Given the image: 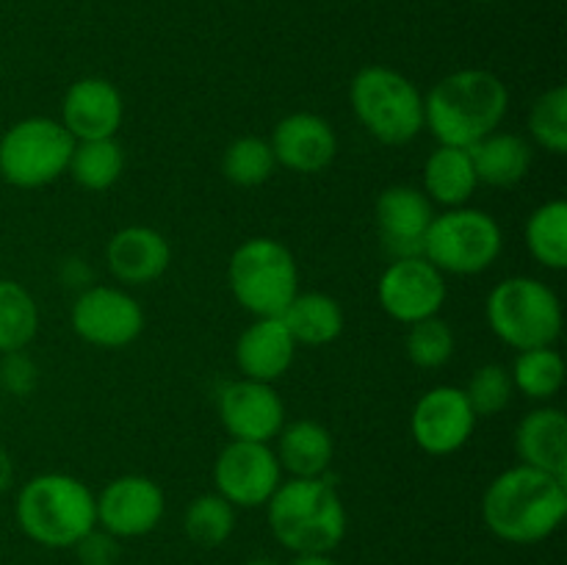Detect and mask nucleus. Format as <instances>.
Masks as SVG:
<instances>
[{
	"label": "nucleus",
	"mask_w": 567,
	"mask_h": 565,
	"mask_svg": "<svg viewBox=\"0 0 567 565\" xmlns=\"http://www.w3.org/2000/svg\"><path fill=\"white\" fill-rule=\"evenodd\" d=\"M529 133L546 153H567V89L554 86L532 103Z\"/></svg>",
	"instance_id": "obj_33"
},
{
	"label": "nucleus",
	"mask_w": 567,
	"mask_h": 565,
	"mask_svg": "<svg viewBox=\"0 0 567 565\" xmlns=\"http://www.w3.org/2000/svg\"><path fill=\"white\" fill-rule=\"evenodd\" d=\"M504 249V233L487 210L446 208L435 214L424 238V255L443 275H480L498 260Z\"/></svg>",
	"instance_id": "obj_8"
},
{
	"label": "nucleus",
	"mask_w": 567,
	"mask_h": 565,
	"mask_svg": "<svg viewBox=\"0 0 567 565\" xmlns=\"http://www.w3.org/2000/svg\"><path fill=\"white\" fill-rule=\"evenodd\" d=\"M349 103L360 125L382 144H408L424 131V94L391 66H363L349 83Z\"/></svg>",
	"instance_id": "obj_5"
},
{
	"label": "nucleus",
	"mask_w": 567,
	"mask_h": 565,
	"mask_svg": "<svg viewBox=\"0 0 567 565\" xmlns=\"http://www.w3.org/2000/svg\"><path fill=\"white\" fill-rule=\"evenodd\" d=\"M17 524L33 543L48 548H72L97 526L94 493L72 474H39L17 493Z\"/></svg>",
	"instance_id": "obj_4"
},
{
	"label": "nucleus",
	"mask_w": 567,
	"mask_h": 565,
	"mask_svg": "<svg viewBox=\"0 0 567 565\" xmlns=\"http://www.w3.org/2000/svg\"><path fill=\"white\" fill-rule=\"evenodd\" d=\"M120 537L109 535L105 530L94 526L92 532L81 537L75 543V554L81 559V565H116L120 563Z\"/></svg>",
	"instance_id": "obj_36"
},
{
	"label": "nucleus",
	"mask_w": 567,
	"mask_h": 565,
	"mask_svg": "<svg viewBox=\"0 0 567 565\" xmlns=\"http://www.w3.org/2000/svg\"><path fill=\"white\" fill-rule=\"evenodd\" d=\"M377 299L391 319L415 325L441 314L446 302V280L424 255L393 258L377 282Z\"/></svg>",
	"instance_id": "obj_12"
},
{
	"label": "nucleus",
	"mask_w": 567,
	"mask_h": 565,
	"mask_svg": "<svg viewBox=\"0 0 567 565\" xmlns=\"http://www.w3.org/2000/svg\"><path fill=\"white\" fill-rule=\"evenodd\" d=\"M474 3H493V0H474Z\"/></svg>",
	"instance_id": "obj_40"
},
{
	"label": "nucleus",
	"mask_w": 567,
	"mask_h": 565,
	"mask_svg": "<svg viewBox=\"0 0 567 565\" xmlns=\"http://www.w3.org/2000/svg\"><path fill=\"white\" fill-rule=\"evenodd\" d=\"M476 415L465 399L463 388L435 386L415 402L410 415V432L421 452L432 458H446L460 452L471 441L476 427Z\"/></svg>",
	"instance_id": "obj_13"
},
{
	"label": "nucleus",
	"mask_w": 567,
	"mask_h": 565,
	"mask_svg": "<svg viewBox=\"0 0 567 565\" xmlns=\"http://www.w3.org/2000/svg\"><path fill=\"white\" fill-rule=\"evenodd\" d=\"M291 565H338L330 554H297Z\"/></svg>",
	"instance_id": "obj_38"
},
{
	"label": "nucleus",
	"mask_w": 567,
	"mask_h": 565,
	"mask_svg": "<svg viewBox=\"0 0 567 565\" xmlns=\"http://www.w3.org/2000/svg\"><path fill=\"white\" fill-rule=\"evenodd\" d=\"M526 247L532 258L551 271L567 269V203L548 199L526 219Z\"/></svg>",
	"instance_id": "obj_26"
},
{
	"label": "nucleus",
	"mask_w": 567,
	"mask_h": 565,
	"mask_svg": "<svg viewBox=\"0 0 567 565\" xmlns=\"http://www.w3.org/2000/svg\"><path fill=\"white\" fill-rule=\"evenodd\" d=\"M183 530L197 546H221L236 530V507L219 493H203L186 507Z\"/></svg>",
	"instance_id": "obj_30"
},
{
	"label": "nucleus",
	"mask_w": 567,
	"mask_h": 565,
	"mask_svg": "<svg viewBox=\"0 0 567 565\" xmlns=\"http://www.w3.org/2000/svg\"><path fill=\"white\" fill-rule=\"evenodd\" d=\"M39 308L22 282L0 280V355L20 352L37 338Z\"/></svg>",
	"instance_id": "obj_29"
},
{
	"label": "nucleus",
	"mask_w": 567,
	"mask_h": 565,
	"mask_svg": "<svg viewBox=\"0 0 567 565\" xmlns=\"http://www.w3.org/2000/svg\"><path fill=\"white\" fill-rule=\"evenodd\" d=\"M125 120L122 92L105 78H81L72 83L61 103V125L75 142L116 138Z\"/></svg>",
	"instance_id": "obj_17"
},
{
	"label": "nucleus",
	"mask_w": 567,
	"mask_h": 565,
	"mask_svg": "<svg viewBox=\"0 0 567 565\" xmlns=\"http://www.w3.org/2000/svg\"><path fill=\"white\" fill-rule=\"evenodd\" d=\"M214 482L233 507H260L280 487V460L269 443L230 441L214 460Z\"/></svg>",
	"instance_id": "obj_11"
},
{
	"label": "nucleus",
	"mask_w": 567,
	"mask_h": 565,
	"mask_svg": "<svg viewBox=\"0 0 567 565\" xmlns=\"http://www.w3.org/2000/svg\"><path fill=\"white\" fill-rule=\"evenodd\" d=\"M509 377H513L515 391L524 393L526 399L548 402L565 386V358L554 347L524 349L515 358Z\"/></svg>",
	"instance_id": "obj_28"
},
{
	"label": "nucleus",
	"mask_w": 567,
	"mask_h": 565,
	"mask_svg": "<svg viewBox=\"0 0 567 565\" xmlns=\"http://www.w3.org/2000/svg\"><path fill=\"white\" fill-rule=\"evenodd\" d=\"M520 463L567 480V419L559 408L543 404L526 413L515 430Z\"/></svg>",
	"instance_id": "obj_21"
},
{
	"label": "nucleus",
	"mask_w": 567,
	"mask_h": 565,
	"mask_svg": "<svg viewBox=\"0 0 567 565\" xmlns=\"http://www.w3.org/2000/svg\"><path fill=\"white\" fill-rule=\"evenodd\" d=\"M97 526L114 537L150 535L164 518L166 499L155 480L144 474H125L111 480L94 496Z\"/></svg>",
	"instance_id": "obj_14"
},
{
	"label": "nucleus",
	"mask_w": 567,
	"mask_h": 565,
	"mask_svg": "<svg viewBox=\"0 0 567 565\" xmlns=\"http://www.w3.org/2000/svg\"><path fill=\"white\" fill-rule=\"evenodd\" d=\"M485 316L493 336L507 347L518 349V352L554 347L557 338L563 336L559 297L551 286H546L537 277L515 275L498 282L487 294Z\"/></svg>",
	"instance_id": "obj_6"
},
{
	"label": "nucleus",
	"mask_w": 567,
	"mask_h": 565,
	"mask_svg": "<svg viewBox=\"0 0 567 565\" xmlns=\"http://www.w3.org/2000/svg\"><path fill=\"white\" fill-rule=\"evenodd\" d=\"M565 515L567 480L524 463L502 471L482 496V518L487 530L520 546L551 537Z\"/></svg>",
	"instance_id": "obj_1"
},
{
	"label": "nucleus",
	"mask_w": 567,
	"mask_h": 565,
	"mask_svg": "<svg viewBox=\"0 0 567 565\" xmlns=\"http://www.w3.org/2000/svg\"><path fill=\"white\" fill-rule=\"evenodd\" d=\"M408 327L404 352H408L410 363H415L419 369H441L452 360L457 338H454L449 321H443L441 316H430V319H421Z\"/></svg>",
	"instance_id": "obj_32"
},
{
	"label": "nucleus",
	"mask_w": 567,
	"mask_h": 565,
	"mask_svg": "<svg viewBox=\"0 0 567 565\" xmlns=\"http://www.w3.org/2000/svg\"><path fill=\"white\" fill-rule=\"evenodd\" d=\"M374 216L382 247L393 258H410L424 249V238L435 219V205L421 188L402 183V186H388L377 197Z\"/></svg>",
	"instance_id": "obj_16"
},
{
	"label": "nucleus",
	"mask_w": 567,
	"mask_h": 565,
	"mask_svg": "<svg viewBox=\"0 0 567 565\" xmlns=\"http://www.w3.org/2000/svg\"><path fill=\"white\" fill-rule=\"evenodd\" d=\"M227 282L236 302L255 319L282 316L299 294V266L286 244L269 236H255L238 244L230 255Z\"/></svg>",
	"instance_id": "obj_7"
},
{
	"label": "nucleus",
	"mask_w": 567,
	"mask_h": 565,
	"mask_svg": "<svg viewBox=\"0 0 567 565\" xmlns=\"http://www.w3.org/2000/svg\"><path fill=\"white\" fill-rule=\"evenodd\" d=\"M75 138L59 120L25 116L0 136V177L14 188H42L66 175Z\"/></svg>",
	"instance_id": "obj_9"
},
{
	"label": "nucleus",
	"mask_w": 567,
	"mask_h": 565,
	"mask_svg": "<svg viewBox=\"0 0 567 565\" xmlns=\"http://www.w3.org/2000/svg\"><path fill=\"white\" fill-rule=\"evenodd\" d=\"M509 111L507 83L491 70H457L424 97V127L449 147L468 150L498 131Z\"/></svg>",
	"instance_id": "obj_2"
},
{
	"label": "nucleus",
	"mask_w": 567,
	"mask_h": 565,
	"mask_svg": "<svg viewBox=\"0 0 567 565\" xmlns=\"http://www.w3.org/2000/svg\"><path fill=\"white\" fill-rule=\"evenodd\" d=\"M70 325L92 347L122 349L142 336L144 310L125 288L89 286L72 302Z\"/></svg>",
	"instance_id": "obj_10"
},
{
	"label": "nucleus",
	"mask_w": 567,
	"mask_h": 565,
	"mask_svg": "<svg viewBox=\"0 0 567 565\" xmlns=\"http://www.w3.org/2000/svg\"><path fill=\"white\" fill-rule=\"evenodd\" d=\"M277 460L291 476H324L332 465L336 443L330 430L313 419H297L277 432Z\"/></svg>",
	"instance_id": "obj_23"
},
{
	"label": "nucleus",
	"mask_w": 567,
	"mask_h": 565,
	"mask_svg": "<svg viewBox=\"0 0 567 565\" xmlns=\"http://www.w3.org/2000/svg\"><path fill=\"white\" fill-rule=\"evenodd\" d=\"M476 186L480 181L468 150L449 147V144H437V150H432L424 164V188H421L432 205L460 208L474 197Z\"/></svg>",
	"instance_id": "obj_24"
},
{
	"label": "nucleus",
	"mask_w": 567,
	"mask_h": 565,
	"mask_svg": "<svg viewBox=\"0 0 567 565\" xmlns=\"http://www.w3.org/2000/svg\"><path fill=\"white\" fill-rule=\"evenodd\" d=\"M280 319L297 347H327L343 332V308L321 291H299Z\"/></svg>",
	"instance_id": "obj_25"
},
{
	"label": "nucleus",
	"mask_w": 567,
	"mask_h": 565,
	"mask_svg": "<svg viewBox=\"0 0 567 565\" xmlns=\"http://www.w3.org/2000/svg\"><path fill=\"white\" fill-rule=\"evenodd\" d=\"M105 264L122 286H147L169 269L172 249L164 233H158L155 227L131 225L109 238Z\"/></svg>",
	"instance_id": "obj_19"
},
{
	"label": "nucleus",
	"mask_w": 567,
	"mask_h": 565,
	"mask_svg": "<svg viewBox=\"0 0 567 565\" xmlns=\"http://www.w3.org/2000/svg\"><path fill=\"white\" fill-rule=\"evenodd\" d=\"M297 341L280 316L255 319L236 341V363L247 380L275 382L291 369Z\"/></svg>",
	"instance_id": "obj_20"
},
{
	"label": "nucleus",
	"mask_w": 567,
	"mask_h": 565,
	"mask_svg": "<svg viewBox=\"0 0 567 565\" xmlns=\"http://www.w3.org/2000/svg\"><path fill=\"white\" fill-rule=\"evenodd\" d=\"M476 181L485 186L509 188L532 170V144L518 133L493 131L468 147Z\"/></svg>",
	"instance_id": "obj_22"
},
{
	"label": "nucleus",
	"mask_w": 567,
	"mask_h": 565,
	"mask_svg": "<svg viewBox=\"0 0 567 565\" xmlns=\"http://www.w3.org/2000/svg\"><path fill=\"white\" fill-rule=\"evenodd\" d=\"M463 391L476 419H491V415L502 413L507 408L515 393V386L509 369H504L502 363H485L471 374L468 386Z\"/></svg>",
	"instance_id": "obj_34"
},
{
	"label": "nucleus",
	"mask_w": 567,
	"mask_h": 565,
	"mask_svg": "<svg viewBox=\"0 0 567 565\" xmlns=\"http://www.w3.org/2000/svg\"><path fill=\"white\" fill-rule=\"evenodd\" d=\"M277 170L275 153H271L269 138L260 136H241L227 144L221 155V172L236 186H260L269 181Z\"/></svg>",
	"instance_id": "obj_31"
},
{
	"label": "nucleus",
	"mask_w": 567,
	"mask_h": 565,
	"mask_svg": "<svg viewBox=\"0 0 567 565\" xmlns=\"http://www.w3.org/2000/svg\"><path fill=\"white\" fill-rule=\"evenodd\" d=\"M219 415L230 441L271 443L286 424V404L271 382L241 377L219 391Z\"/></svg>",
	"instance_id": "obj_15"
},
{
	"label": "nucleus",
	"mask_w": 567,
	"mask_h": 565,
	"mask_svg": "<svg viewBox=\"0 0 567 565\" xmlns=\"http://www.w3.org/2000/svg\"><path fill=\"white\" fill-rule=\"evenodd\" d=\"M266 507L271 535L293 554H330L347 535V507L327 476L282 480Z\"/></svg>",
	"instance_id": "obj_3"
},
{
	"label": "nucleus",
	"mask_w": 567,
	"mask_h": 565,
	"mask_svg": "<svg viewBox=\"0 0 567 565\" xmlns=\"http://www.w3.org/2000/svg\"><path fill=\"white\" fill-rule=\"evenodd\" d=\"M39 382V369L31 358L25 355V349L20 352H6L0 358V388L11 397H28V393L37 388Z\"/></svg>",
	"instance_id": "obj_35"
},
{
	"label": "nucleus",
	"mask_w": 567,
	"mask_h": 565,
	"mask_svg": "<svg viewBox=\"0 0 567 565\" xmlns=\"http://www.w3.org/2000/svg\"><path fill=\"white\" fill-rule=\"evenodd\" d=\"M244 565H280V563H277V559H271V557H252V559H247Z\"/></svg>",
	"instance_id": "obj_39"
},
{
	"label": "nucleus",
	"mask_w": 567,
	"mask_h": 565,
	"mask_svg": "<svg viewBox=\"0 0 567 565\" xmlns=\"http://www.w3.org/2000/svg\"><path fill=\"white\" fill-rule=\"evenodd\" d=\"M125 172V150L116 138H89L75 142L66 175L86 192H105Z\"/></svg>",
	"instance_id": "obj_27"
},
{
	"label": "nucleus",
	"mask_w": 567,
	"mask_h": 565,
	"mask_svg": "<svg viewBox=\"0 0 567 565\" xmlns=\"http://www.w3.org/2000/svg\"><path fill=\"white\" fill-rule=\"evenodd\" d=\"M271 153L286 170L299 175H316L332 164L338 153V136L330 122L310 111L288 114L271 131Z\"/></svg>",
	"instance_id": "obj_18"
},
{
	"label": "nucleus",
	"mask_w": 567,
	"mask_h": 565,
	"mask_svg": "<svg viewBox=\"0 0 567 565\" xmlns=\"http://www.w3.org/2000/svg\"><path fill=\"white\" fill-rule=\"evenodd\" d=\"M11 482H14V460H11V454L0 446V493L9 491Z\"/></svg>",
	"instance_id": "obj_37"
}]
</instances>
